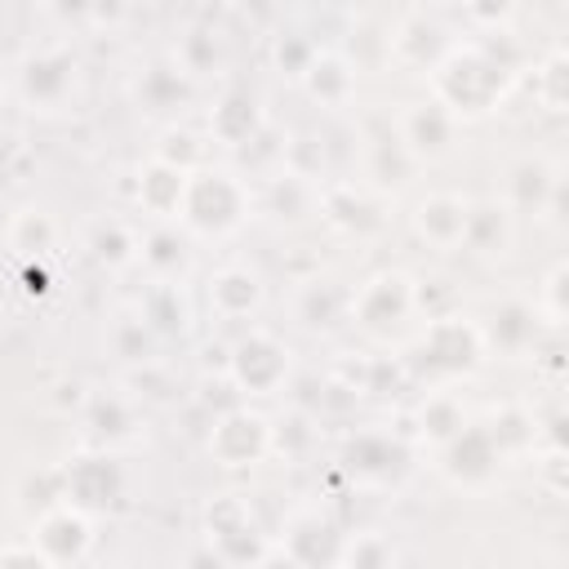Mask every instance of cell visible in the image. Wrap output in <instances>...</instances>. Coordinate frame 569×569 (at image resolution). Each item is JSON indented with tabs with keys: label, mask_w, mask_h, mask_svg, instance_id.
Returning <instances> with one entry per match:
<instances>
[{
	"label": "cell",
	"mask_w": 569,
	"mask_h": 569,
	"mask_svg": "<svg viewBox=\"0 0 569 569\" xmlns=\"http://www.w3.org/2000/svg\"><path fill=\"white\" fill-rule=\"evenodd\" d=\"M565 280H569V271H565V262H556L551 276H547V284H542V298H538V307H533V311H542L551 325L565 320Z\"/></svg>",
	"instance_id": "33"
},
{
	"label": "cell",
	"mask_w": 569,
	"mask_h": 569,
	"mask_svg": "<svg viewBox=\"0 0 569 569\" xmlns=\"http://www.w3.org/2000/svg\"><path fill=\"white\" fill-rule=\"evenodd\" d=\"M418 427H422V436H427L431 445L445 449V445L467 427V413H462V405H458L453 396L436 391V396H427V405L418 409Z\"/></svg>",
	"instance_id": "23"
},
{
	"label": "cell",
	"mask_w": 569,
	"mask_h": 569,
	"mask_svg": "<svg viewBox=\"0 0 569 569\" xmlns=\"http://www.w3.org/2000/svg\"><path fill=\"white\" fill-rule=\"evenodd\" d=\"M462 244L480 258H493V253H507L511 244V209L498 204V200H480L467 209V231H462Z\"/></svg>",
	"instance_id": "16"
},
{
	"label": "cell",
	"mask_w": 569,
	"mask_h": 569,
	"mask_svg": "<svg viewBox=\"0 0 569 569\" xmlns=\"http://www.w3.org/2000/svg\"><path fill=\"white\" fill-rule=\"evenodd\" d=\"M182 569H227V565L218 560V551H213V547H204V551H191V556L182 560Z\"/></svg>",
	"instance_id": "36"
},
{
	"label": "cell",
	"mask_w": 569,
	"mask_h": 569,
	"mask_svg": "<svg viewBox=\"0 0 569 569\" xmlns=\"http://www.w3.org/2000/svg\"><path fill=\"white\" fill-rule=\"evenodd\" d=\"M413 311V280L405 271H378L360 293L351 298V316L365 329H391Z\"/></svg>",
	"instance_id": "9"
},
{
	"label": "cell",
	"mask_w": 569,
	"mask_h": 569,
	"mask_svg": "<svg viewBox=\"0 0 569 569\" xmlns=\"http://www.w3.org/2000/svg\"><path fill=\"white\" fill-rule=\"evenodd\" d=\"M138 98H142L147 111L178 107V102L187 98V80H182L178 71H169V67H151V71L142 76V84H138Z\"/></svg>",
	"instance_id": "26"
},
{
	"label": "cell",
	"mask_w": 569,
	"mask_h": 569,
	"mask_svg": "<svg viewBox=\"0 0 569 569\" xmlns=\"http://www.w3.org/2000/svg\"><path fill=\"white\" fill-rule=\"evenodd\" d=\"M533 325H538V311L520 298H507L493 307L489 325H480V338H485V351L498 347V351H525L533 342Z\"/></svg>",
	"instance_id": "17"
},
{
	"label": "cell",
	"mask_w": 569,
	"mask_h": 569,
	"mask_svg": "<svg viewBox=\"0 0 569 569\" xmlns=\"http://www.w3.org/2000/svg\"><path fill=\"white\" fill-rule=\"evenodd\" d=\"M547 71V89H538V98L547 102V111H565V53H551Z\"/></svg>",
	"instance_id": "35"
},
{
	"label": "cell",
	"mask_w": 569,
	"mask_h": 569,
	"mask_svg": "<svg viewBox=\"0 0 569 569\" xmlns=\"http://www.w3.org/2000/svg\"><path fill=\"white\" fill-rule=\"evenodd\" d=\"M178 213L200 236H227L249 218V196L231 173L204 169V173H187V191H182Z\"/></svg>",
	"instance_id": "2"
},
{
	"label": "cell",
	"mask_w": 569,
	"mask_h": 569,
	"mask_svg": "<svg viewBox=\"0 0 569 569\" xmlns=\"http://www.w3.org/2000/svg\"><path fill=\"white\" fill-rule=\"evenodd\" d=\"M182 191H187V173L173 169V164H164V160H151V164L142 169V178H138V200H142V209H151V213H160V218H169V213L182 209Z\"/></svg>",
	"instance_id": "20"
},
{
	"label": "cell",
	"mask_w": 569,
	"mask_h": 569,
	"mask_svg": "<svg viewBox=\"0 0 569 569\" xmlns=\"http://www.w3.org/2000/svg\"><path fill=\"white\" fill-rule=\"evenodd\" d=\"M142 258L156 267V271H178L182 267V240L169 231V227H160V231H151L147 240H142Z\"/></svg>",
	"instance_id": "29"
},
{
	"label": "cell",
	"mask_w": 569,
	"mask_h": 569,
	"mask_svg": "<svg viewBox=\"0 0 569 569\" xmlns=\"http://www.w3.org/2000/svg\"><path fill=\"white\" fill-rule=\"evenodd\" d=\"M347 462H351V471H360V476L387 480V476H396V471L405 467V449H400L391 436H360V440L347 449Z\"/></svg>",
	"instance_id": "22"
},
{
	"label": "cell",
	"mask_w": 569,
	"mask_h": 569,
	"mask_svg": "<svg viewBox=\"0 0 569 569\" xmlns=\"http://www.w3.org/2000/svg\"><path fill=\"white\" fill-rule=\"evenodd\" d=\"M289 373V347L267 333V329H253L236 342L231 351V378L244 396H271Z\"/></svg>",
	"instance_id": "5"
},
{
	"label": "cell",
	"mask_w": 569,
	"mask_h": 569,
	"mask_svg": "<svg viewBox=\"0 0 569 569\" xmlns=\"http://www.w3.org/2000/svg\"><path fill=\"white\" fill-rule=\"evenodd\" d=\"M467 209L471 204L462 196H427L413 213V227L431 249H458L467 231Z\"/></svg>",
	"instance_id": "14"
},
{
	"label": "cell",
	"mask_w": 569,
	"mask_h": 569,
	"mask_svg": "<svg viewBox=\"0 0 569 569\" xmlns=\"http://www.w3.org/2000/svg\"><path fill=\"white\" fill-rule=\"evenodd\" d=\"M133 236L120 227V222H107V227H98L93 231V253L102 258V262H111V267H120V262H129L133 258Z\"/></svg>",
	"instance_id": "30"
},
{
	"label": "cell",
	"mask_w": 569,
	"mask_h": 569,
	"mask_svg": "<svg viewBox=\"0 0 569 569\" xmlns=\"http://www.w3.org/2000/svg\"><path fill=\"white\" fill-rule=\"evenodd\" d=\"M436 102L458 120V116H485L498 93H502V67L476 49L467 53H449L436 67Z\"/></svg>",
	"instance_id": "1"
},
{
	"label": "cell",
	"mask_w": 569,
	"mask_h": 569,
	"mask_svg": "<svg viewBox=\"0 0 569 569\" xmlns=\"http://www.w3.org/2000/svg\"><path fill=\"white\" fill-rule=\"evenodd\" d=\"M120 489H124V476L111 458H76L67 471H62V498L76 507V511H107L120 502Z\"/></svg>",
	"instance_id": "10"
},
{
	"label": "cell",
	"mask_w": 569,
	"mask_h": 569,
	"mask_svg": "<svg viewBox=\"0 0 569 569\" xmlns=\"http://www.w3.org/2000/svg\"><path fill=\"white\" fill-rule=\"evenodd\" d=\"M342 569H391L396 565V547L382 533H360L351 542H342Z\"/></svg>",
	"instance_id": "27"
},
{
	"label": "cell",
	"mask_w": 569,
	"mask_h": 569,
	"mask_svg": "<svg viewBox=\"0 0 569 569\" xmlns=\"http://www.w3.org/2000/svg\"><path fill=\"white\" fill-rule=\"evenodd\" d=\"M307 89H311V98H320V102H329V107H338L347 93H351V71H347V62L342 58H311V67H307Z\"/></svg>",
	"instance_id": "24"
},
{
	"label": "cell",
	"mask_w": 569,
	"mask_h": 569,
	"mask_svg": "<svg viewBox=\"0 0 569 569\" xmlns=\"http://www.w3.org/2000/svg\"><path fill=\"white\" fill-rule=\"evenodd\" d=\"M453 116L440 107V102H413L405 116H400V147L413 156V160H440L449 147H453Z\"/></svg>",
	"instance_id": "12"
},
{
	"label": "cell",
	"mask_w": 569,
	"mask_h": 569,
	"mask_svg": "<svg viewBox=\"0 0 569 569\" xmlns=\"http://www.w3.org/2000/svg\"><path fill=\"white\" fill-rule=\"evenodd\" d=\"M511 204H520V209H560V178H556V169L547 164V160H520L516 169H511Z\"/></svg>",
	"instance_id": "18"
},
{
	"label": "cell",
	"mask_w": 569,
	"mask_h": 569,
	"mask_svg": "<svg viewBox=\"0 0 569 569\" xmlns=\"http://www.w3.org/2000/svg\"><path fill=\"white\" fill-rule=\"evenodd\" d=\"M418 356L431 373H471L485 360L480 325L467 316H436L418 342Z\"/></svg>",
	"instance_id": "4"
},
{
	"label": "cell",
	"mask_w": 569,
	"mask_h": 569,
	"mask_svg": "<svg viewBox=\"0 0 569 569\" xmlns=\"http://www.w3.org/2000/svg\"><path fill=\"white\" fill-rule=\"evenodd\" d=\"M342 533L320 511H293L284 525V551L298 569H333L342 560Z\"/></svg>",
	"instance_id": "7"
},
{
	"label": "cell",
	"mask_w": 569,
	"mask_h": 569,
	"mask_svg": "<svg viewBox=\"0 0 569 569\" xmlns=\"http://www.w3.org/2000/svg\"><path fill=\"white\" fill-rule=\"evenodd\" d=\"M325 218L333 222V227H342V231H373V227H382V209H378V200L373 196H365V191H356V187H333L329 196H325Z\"/></svg>",
	"instance_id": "21"
},
{
	"label": "cell",
	"mask_w": 569,
	"mask_h": 569,
	"mask_svg": "<svg viewBox=\"0 0 569 569\" xmlns=\"http://www.w3.org/2000/svg\"><path fill=\"white\" fill-rule=\"evenodd\" d=\"M31 542H36L53 565L80 560V556L89 551V542H93V533H89V516L76 511L71 502H53V507L40 511V520H36V538H31Z\"/></svg>",
	"instance_id": "11"
},
{
	"label": "cell",
	"mask_w": 569,
	"mask_h": 569,
	"mask_svg": "<svg viewBox=\"0 0 569 569\" xmlns=\"http://www.w3.org/2000/svg\"><path fill=\"white\" fill-rule=\"evenodd\" d=\"M498 462H502V453L493 449V440H489L485 427H462V431L445 445V453H440V471H445L458 489H485V485L498 476Z\"/></svg>",
	"instance_id": "8"
},
{
	"label": "cell",
	"mask_w": 569,
	"mask_h": 569,
	"mask_svg": "<svg viewBox=\"0 0 569 569\" xmlns=\"http://www.w3.org/2000/svg\"><path fill=\"white\" fill-rule=\"evenodd\" d=\"M489 440H493V449L507 458V453H516V449H525V445H533V418L520 409V405H502L493 418H489Z\"/></svg>",
	"instance_id": "25"
},
{
	"label": "cell",
	"mask_w": 569,
	"mask_h": 569,
	"mask_svg": "<svg viewBox=\"0 0 569 569\" xmlns=\"http://www.w3.org/2000/svg\"><path fill=\"white\" fill-rule=\"evenodd\" d=\"M209 453L222 467H253L271 453V422L253 409H227L209 431Z\"/></svg>",
	"instance_id": "6"
},
{
	"label": "cell",
	"mask_w": 569,
	"mask_h": 569,
	"mask_svg": "<svg viewBox=\"0 0 569 569\" xmlns=\"http://www.w3.org/2000/svg\"><path fill=\"white\" fill-rule=\"evenodd\" d=\"M0 569H58L36 542H9L0 547Z\"/></svg>",
	"instance_id": "34"
},
{
	"label": "cell",
	"mask_w": 569,
	"mask_h": 569,
	"mask_svg": "<svg viewBox=\"0 0 569 569\" xmlns=\"http://www.w3.org/2000/svg\"><path fill=\"white\" fill-rule=\"evenodd\" d=\"M142 325L147 329H182L187 325V302L173 284H160L151 298H147V311H142Z\"/></svg>",
	"instance_id": "28"
},
{
	"label": "cell",
	"mask_w": 569,
	"mask_h": 569,
	"mask_svg": "<svg viewBox=\"0 0 569 569\" xmlns=\"http://www.w3.org/2000/svg\"><path fill=\"white\" fill-rule=\"evenodd\" d=\"M258 302H262V280L249 267H218L209 276V307L222 320H240L258 311Z\"/></svg>",
	"instance_id": "15"
},
{
	"label": "cell",
	"mask_w": 569,
	"mask_h": 569,
	"mask_svg": "<svg viewBox=\"0 0 569 569\" xmlns=\"http://www.w3.org/2000/svg\"><path fill=\"white\" fill-rule=\"evenodd\" d=\"M76 84V58L62 53V49H49V53H36L27 67H22V98L40 111H53Z\"/></svg>",
	"instance_id": "13"
},
{
	"label": "cell",
	"mask_w": 569,
	"mask_h": 569,
	"mask_svg": "<svg viewBox=\"0 0 569 569\" xmlns=\"http://www.w3.org/2000/svg\"><path fill=\"white\" fill-rule=\"evenodd\" d=\"M329 302H338V293H333L325 280H316V284H307L298 316H302L307 325H333V307H329Z\"/></svg>",
	"instance_id": "31"
},
{
	"label": "cell",
	"mask_w": 569,
	"mask_h": 569,
	"mask_svg": "<svg viewBox=\"0 0 569 569\" xmlns=\"http://www.w3.org/2000/svg\"><path fill=\"white\" fill-rule=\"evenodd\" d=\"M204 529H209V547L218 551V560L227 569L236 565H258L262 560V533L249 516V507L236 498V493H222L204 507Z\"/></svg>",
	"instance_id": "3"
},
{
	"label": "cell",
	"mask_w": 569,
	"mask_h": 569,
	"mask_svg": "<svg viewBox=\"0 0 569 569\" xmlns=\"http://www.w3.org/2000/svg\"><path fill=\"white\" fill-rule=\"evenodd\" d=\"M258 124H262V111H258V98H249V93H227L213 107V120H209L213 138L227 142V147H240L249 138H258Z\"/></svg>",
	"instance_id": "19"
},
{
	"label": "cell",
	"mask_w": 569,
	"mask_h": 569,
	"mask_svg": "<svg viewBox=\"0 0 569 569\" xmlns=\"http://www.w3.org/2000/svg\"><path fill=\"white\" fill-rule=\"evenodd\" d=\"M111 342H116V351H120L124 360H147V351H151V329H147L142 320H120V329L111 333Z\"/></svg>",
	"instance_id": "32"
}]
</instances>
